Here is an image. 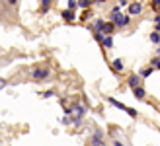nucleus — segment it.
<instances>
[{
	"label": "nucleus",
	"mask_w": 160,
	"mask_h": 146,
	"mask_svg": "<svg viewBox=\"0 0 160 146\" xmlns=\"http://www.w3.org/2000/svg\"><path fill=\"white\" fill-rule=\"evenodd\" d=\"M115 26L111 22H103V20H98L94 23V33H102V35H111L113 33Z\"/></svg>",
	"instance_id": "f257e3e1"
},
{
	"label": "nucleus",
	"mask_w": 160,
	"mask_h": 146,
	"mask_svg": "<svg viewBox=\"0 0 160 146\" xmlns=\"http://www.w3.org/2000/svg\"><path fill=\"white\" fill-rule=\"evenodd\" d=\"M129 22H131L129 14H115V16H111V23H113L115 27H125V26H129Z\"/></svg>",
	"instance_id": "f03ea898"
},
{
	"label": "nucleus",
	"mask_w": 160,
	"mask_h": 146,
	"mask_svg": "<svg viewBox=\"0 0 160 146\" xmlns=\"http://www.w3.org/2000/svg\"><path fill=\"white\" fill-rule=\"evenodd\" d=\"M49 76H51L49 68H33V70H31V78H33L35 82H45Z\"/></svg>",
	"instance_id": "7ed1b4c3"
},
{
	"label": "nucleus",
	"mask_w": 160,
	"mask_h": 146,
	"mask_svg": "<svg viewBox=\"0 0 160 146\" xmlns=\"http://www.w3.org/2000/svg\"><path fill=\"white\" fill-rule=\"evenodd\" d=\"M108 101H109L111 105H113V107H117V109H121V111H125V113H127V115H129V117H133V119L137 117V111H135L133 107H127V105H123L121 101H117L115 97H108Z\"/></svg>",
	"instance_id": "20e7f679"
},
{
	"label": "nucleus",
	"mask_w": 160,
	"mask_h": 146,
	"mask_svg": "<svg viewBox=\"0 0 160 146\" xmlns=\"http://www.w3.org/2000/svg\"><path fill=\"white\" fill-rule=\"evenodd\" d=\"M90 142H92V146H103V134L100 131H94Z\"/></svg>",
	"instance_id": "39448f33"
},
{
	"label": "nucleus",
	"mask_w": 160,
	"mask_h": 146,
	"mask_svg": "<svg viewBox=\"0 0 160 146\" xmlns=\"http://www.w3.org/2000/svg\"><path fill=\"white\" fill-rule=\"evenodd\" d=\"M141 12H142V6H141L139 2L129 4V16H137V14H141Z\"/></svg>",
	"instance_id": "423d86ee"
},
{
	"label": "nucleus",
	"mask_w": 160,
	"mask_h": 146,
	"mask_svg": "<svg viewBox=\"0 0 160 146\" xmlns=\"http://www.w3.org/2000/svg\"><path fill=\"white\" fill-rule=\"evenodd\" d=\"M62 18H65L67 22H72V20H76V14H74V10H68V8H67V10H62Z\"/></svg>",
	"instance_id": "0eeeda50"
},
{
	"label": "nucleus",
	"mask_w": 160,
	"mask_h": 146,
	"mask_svg": "<svg viewBox=\"0 0 160 146\" xmlns=\"http://www.w3.org/2000/svg\"><path fill=\"white\" fill-rule=\"evenodd\" d=\"M139 82H141V78H139L137 74H133V76H129V80H127V84L131 86V90H135V88H139Z\"/></svg>",
	"instance_id": "6e6552de"
},
{
	"label": "nucleus",
	"mask_w": 160,
	"mask_h": 146,
	"mask_svg": "<svg viewBox=\"0 0 160 146\" xmlns=\"http://www.w3.org/2000/svg\"><path fill=\"white\" fill-rule=\"evenodd\" d=\"M111 66H113V72H123V61L115 59L113 62H111Z\"/></svg>",
	"instance_id": "1a4fd4ad"
},
{
	"label": "nucleus",
	"mask_w": 160,
	"mask_h": 146,
	"mask_svg": "<svg viewBox=\"0 0 160 146\" xmlns=\"http://www.w3.org/2000/svg\"><path fill=\"white\" fill-rule=\"evenodd\" d=\"M133 94H135V97H137V100H142V97L147 95V92H145V88H142V86L135 88V90H133Z\"/></svg>",
	"instance_id": "9d476101"
},
{
	"label": "nucleus",
	"mask_w": 160,
	"mask_h": 146,
	"mask_svg": "<svg viewBox=\"0 0 160 146\" xmlns=\"http://www.w3.org/2000/svg\"><path fill=\"white\" fill-rule=\"evenodd\" d=\"M152 70H154L152 66H148V68H142V70H141V76H142V78H148L150 74H152Z\"/></svg>",
	"instance_id": "9b49d317"
},
{
	"label": "nucleus",
	"mask_w": 160,
	"mask_h": 146,
	"mask_svg": "<svg viewBox=\"0 0 160 146\" xmlns=\"http://www.w3.org/2000/svg\"><path fill=\"white\" fill-rule=\"evenodd\" d=\"M51 8V0H41V12H49Z\"/></svg>",
	"instance_id": "f8f14e48"
},
{
	"label": "nucleus",
	"mask_w": 160,
	"mask_h": 146,
	"mask_svg": "<svg viewBox=\"0 0 160 146\" xmlns=\"http://www.w3.org/2000/svg\"><path fill=\"white\" fill-rule=\"evenodd\" d=\"M78 6L80 8H90L92 6V0H78Z\"/></svg>",
	"instance_id": "ddd939ff"
},
{
	"label": "nucleus",
	"mask_w": 160,
	"mask_h": 146,
	"mask_svg": "<svg viewBox=\"0 0 160 146\" xmlns=\"http://www.w3.org/2000/svg\"><path fill=\"white\" fill-rule=\"evenodd\" d=\"M150 41H152V43H160V35H158V31L150 33Z\"/></svg>",
	"instance_id": "4468645a"
},
{
	"label": "nucleus",
	"mask_w": 160,
	"mask_h": 146,
	"mask_svg": "<svg viewBox=\"0 0 160 146\" xmlns=\"http://www.w3.org/2000/svg\"><path fill=\"white\" fill-rule=\"evenodd\" d=\"M78 6V0H68V10H76Z\"/></svg>",
	"instance_id": "2eb2a0df"
},
{
	"label": "nucleus",
	"mask_w": 160,
	"mask_h": 146,
	"mask_svg": "<svg viewBox=\"0 0 160 146\" xmlns=\"http://www.w3.org/2000/svg\"><path fill=\"white\" fill-rule=\"evenodd\" d=\"M115 14H121V6H113V8H111V14L109 16H115Z\"/></svg>",
	"instance_id": "dca6fc26"
},
{
	"label": "nucleus",
	"mask_w": 160,
	"mask_h": 146,
	"mask_svg": "<svg viewBox=\"0 0 160 146\" xmlns=\"http://www.w3.org/2000/svg\"><path fill=\"white\" fill-rule=\"evenodd\" d=\"M55 95V90H47V92H43V97H53Z\"/></svg>",
	"instance_id": "f3484780"
},
{
	"label": "nucleus",
	"mask_w": 160,
	"mask_h": 146,
	"mask_svg": "<svg viewBox=\"0 0 160 146\" xmlns=\"http://www.w3.org/2000/svg\"><path fill=\"white\" fill-rule=\"evenodd\" d=\"M152 68H158L160 70V59H154L152 61Z\"/></svg>",
	"instance_id": "a211bd4d"
},
{
	"label": "nucleus",
	"mask_w": 160,
	"mask_h": 146,
	"mask_svg": "<svg viewBox=\"0 0 160 146\" xmlns=\"http://www.w3.org/2000/svg\"><path fill=\"white\" fill-rule=\"evenodd\" d=\"M154 22H156V31H160V16H156Z\"/></svg>",
	"instance_id": "6ab92c4d"
},
{
	"label": "nucleus",
	"mask_w": 160,
	"mask_h": 146,
	"mask_svg": "<svg viewBox=\"0 0 160 146\" xmlns=\"http://www.w3.org/2000/svg\"><path fill=\"white\" fill-rule=\"evenodd\" d=\"M4 88H6V80L0 78V90H4Z\"/></svg>",
	"instance_id": "aec40b11"
},
{
	"label": "nucleus",
	"mask_w": 160,
	"mask_h": 146,
	"mask_svg": "<svg viewBox=\"0 0 160 146\" xmlns=\"http://www.w3.org/2000/svg\"><path fill=\"white\" fill-rule=\"evenodd\" d=\"M8 4H10V6H16V4H18V0H8Z\"/></svg>",
	"instance_id": "412c9836"
},
{
	"label": "nucleus",
	"mask_w": 160,
	"mask_h": 146,
	"mask_svg": "<svg viewBox=\"0 0 160 146\" xmlns=\"http://www.w3.org/2000/svg\"><path fill=\"white\" fill-rule=\"evenodd\" d=\"M152 6H156V8H158V6H160V0H152Z\"/></svg>",
	"instance_id": "4be33fe9"
},
{
	"label": "nucleus",
	"mask_w": 160,
	"mask_h": 146,
	"mask_svg": "<svg viewBox=\"0 0 160 146\" xmlns=\"http://www.w3.org/2000/svg\"><path fill=\"white\" fill-rule=\"evenodd\" d=\"M113 146H123V142H119V140H113Z\"/></svg>",
	"instance_id": "5701e85b"
},
{
	"label": "nucleus",
	"mask_w": 160,
	"mask_h": 146,
	"mask_svg": "<svg viewBox=\"0 0 160 146\" xmlns=\"http://www.w3.org/2000/svg\"><path fill=\"white\" fill-rule=\"evenodd\" d=\"M119 6H127V0H119Z\"/></svg>",
	"instance_id": "b1692460"
},
{
	"label": "nucleus",
	"mask_w": 160,
	"mask_h": 146,
	"mask_svg": "<svg viewBox=\"0 0 160 146\" xmlns=\"http://www.w3.org/2000/svg\"><path fill=\"white\" fill-rule=\"evenodd\" d=\"M156 55H158V59H160V49H158V53H156Z\"/></svg>",
	"instance_id": "393cba45"
}]
</instances>
